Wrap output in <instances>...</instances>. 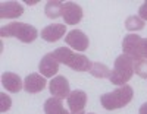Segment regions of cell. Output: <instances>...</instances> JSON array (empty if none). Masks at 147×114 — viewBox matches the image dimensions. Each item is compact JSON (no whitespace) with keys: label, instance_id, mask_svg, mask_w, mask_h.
Here are the masks:
<instances>
[{"label":"cell","instance_id":"6da1fadb","mask_svg":"<svg viewBox=\"0 0 147 114\" xmlns=\"http://www.w3.org/2000/svg\"><path fill=\"white\" fill-rule=\"evenodd\" d=\"M53 54L59 63H63V65L69 66L72 70H77V72H90V69L93 66V63L88 60L87 56L77 54L75 51H72L68 47L56 48Z\"/></svg>","mask_w":147,"mask_h":114},{"label":"cell","instance_id":"7a4b0ae2","mask_svg":"<svg viewBox=\"0 0 147 114\" xmlns=\"http://www.w3.org/2000/svg\"><path fill=\"white\" fill-rule=\"evenodd\" d=\"M132 75H134V60H132V57H129L127 54H121L115 60V66H113L112 73H110L109 81L113 85L124 86L132 78Z\"/></svg>","mask_w":147,"mask_h":114},{"label":"cell","instance_id":"3957f363","mask_svg":"<svg viewBox=\"0 0 147 114\" xmlns=\"http://www.w3.org/2000/svg\"><path fill=\"white\" fill-rule=\"evenodd\" d=\"M132 95H134L132 88L129 85H124V86L116 88L115 91L109 92V94H103L100 97V101L106 110H118L129 104V101L132 99Z\"/></svg>","mask_w":147,"mask_h":114},{"label":"cell","instance_id":"277c9868","mask_svg":"<svg viewBox=\"0 0 147 114\" xmlns=\"http://www.w3.org/2000/svg\"><path fill=\"white\" fill-rule=\"evenodd\" d=\"M0 35L5 37H15L22 43H32L37 37H38V31L35 27L30 23H22V22H12L6 27H2L0 29Z\"/></svg>","mask_w":147,"mask_h":114},{"label":"cell","instance_id":"5b68a950","mask_svg":"<svg viewBox=\"0 0 147 114\" xmlns=\"http://www.w3.org/2000/svg\"><path fill=\"white\" fill-rule=\"evenodd\" d=\"M141 40L143 38L138 34H128L124 41H122V50H124V54L132 57V60H140V45H141Z\"/></svg>","mask_w":147,"mask_h":114},{"label":"cell","instance_id":"8992f818","mask_svg":"<svg viewBox=\"0 0 147 114\" xmlns=\"http://www.w3.org/2000/svg\"><path fill=\"white\" fill-rule=\"evenodd\" d=\"M65 43L71 45L74 50H77V51H85L90 45L88 37L80 29H72L71 32H68L65 37Z\"/></svg>","mask_w":147,"mask_h":114},{"label":"cell","instance_id":"52a82bcc","mask_svg":"<svg viewBox=\"0 0 147 114\" xmlns=\"http://www.w3.org/2000/svg\"><path fill=\"white\" fill-rule=\"evenodd\" d=\"M50 92L55 98H59V99H63V98H68L69 94H71V89H69V82L65 76H56L50 81Z\"/></svg>","mask_w":147,"mask_h":114},{"label":"cell","instance_id":"ba28073f","mask_svg":"<svg viewBox=\"0 0 147 114\" xmlns=\"http://www.w3.org/2000/svg\"><path fill=\"white\" fill-rule=\"evenodd\" d=\"M82 9L80 5L74 3V2H66L65 6H63V21L68 23V25H77L78 22H81L82 19Z\"/></svg>","mask_w":147,"mask_h":114},{"label":"cell","instance_id":"9c48e42d","mask_svg":"<svg viewBox=\"0 0 147 114\" xmlns=\"http://www.w3.org/2000/svg\"><path fill=\"white\" fill-rule=\"evenodd\" d=\"M38 70L44 78H53V75L57 73L59 70V61L56 60L53 53H47L38 65Z\"/></svg>","mask_w":147,"mask_h":114},{"label":"cell","instance_id":"30bf717a","mask_svg":"<svg viewBox=\"0 0 147 114\" xmlns=\"http://www.w3.org/2000/svg\"><path fill=\"white\" fill-rule=\"evenodd\" d=\"M24 13V7L19 2H2L0 5V18L16 19Z\"/></svg>","mask_w":147,"mask_h":114},{"label":"cell","instance_id":"8fae6325","mask_svg":"<svg viewBox=\"0 0 147 114\" xmlns=\"http://www.w3.org/2000/svg\"><path fill=\"white\" fill-rule=\"evenodd\" d=\"M66 32V27L65 23H52L46 27L43 31H41V38L44 41H49V43H55L57 40H60Z\"/></svg>","mask_w":147,"mask_h":114},{"label":"cell","instance_id":"7c38bea8","mask_svg":"<svg viewBox=\"0 0 147 114\" xmlns=\"http://www.w3.org/2000/svg\"><path fill=\"white\" fill-rule=\"evenodd\" d=\"M44 86H46V79H44V76H41L38 73H31L24 81V89L28 94L40 92L44 89Z\"/></svg>","mask_w":147,"mask_h":114},{"label":"cell","instance_id":"4fadbf2b","mask_svg":"<svg viewBox=\"0 0 147 114\" xmlns=\"http://www.w3.org/2000/svg\"><path fill=\"white\" fill-rule=\"evenodd\" d=\"M68 99V107L72 113H78L82 111L85 104H87V94L81 89H75V91H71Z\"/></svg>","mask_w":147,"mask_h":114},{"label":"cell","instance_id":"5bb4252c","mask_svg":"<svg viewBox=\"0 0 147 114\" xmlns=\"http://www.w3.org/2000/svg\"><path fill=\"white\" fill-rule=\"evenodd\" d=\"M2 85L9 92H19L22 89V86H24L19 75L12 73V72H6V73L2 75Z\"/></svg>","mask_w":147,"mask_h":114},{"label":"cell","instance_id":"9a60e30c","mask_svg":"<svg viewBox=\"0 0 147 114\" xmlns=\"http://www.w3.org/2000/svg\"><path fill=\"white\" fill-rule=\"evenodd\" d=\"M44 113L46 114H69L68 110L63 107L62 99L55 98V97L46 99V103H44Z\"/></svg>","mask_w":147,"mask_h":114},{"label":"cell","instance_id":"2e32d148","mask_svg":"<svg viewBox=\"0 0 147 114\" xmlns=\"http://www.w3.org/2000/svg\"><path fill=\"white\" fill-rule=\"evenodd\" d=\"M63 2H59V0H52V2H47L44 12H46V16L50 18V19H56L59 16L63 15Z\"/></svg>","mask_w":147,"mask_h":114},{"label":"cell","instance_id":"e0dca14e","mask_svg":"<svg viewBox=\"0 0 147 114\" xmlns=\"http://www.w3.org/2000/svg\"><path fill=\"white\" fill-rule=\"evenodd\" d=\"M90 73L94 76V78H100V79H103V78H110V69L106 66V65H103V63H93V66H91V69H90Z\"/></svg>","mask_w":147,"mask_h":114},{"label":"cell","instance_id":"ac0fdd59","mask_svg":"<svg viewBox=\"0 0 147 114\" xmlns=\"http://www.w3.org/2000/svg\"><path fill=\"white\" fill-rule=\"evenodd\" d=\"M144 21L136 15H132V16H128L127 21H125V28L128 31H141L144 28Z\"/></svg>","mask_w":147,"mask_h":114},{"label":"cell","instance_id":"d6986e66","mask_svg":"<svg viewBox=\"0 0 147 114\" xmlns=\"http://www.w3.org/2000/svg\"><path fill=\"white\" fill-rule=\"evenodd\" d=\"M134 72L141 78H147V60L146 59H140L134 61Z\"/></svg>","mask_w":147,"mask_h":114},{"label":"cell","instance_id":"ffe728a7","mask_svg":"<svg viewBox=\"0 0 147 114\" xmlns=\"http://www.w3.org/2000/svg\"><path fill=\"white\" fill-rule=\"evenodd\" d=\"M0 99H2V105H0V111L2 113H6L9 108H10V104H12V99L9 95H6L5 92L0 94Z\"/></svg>","mask_w":147,"mask_h":114},{"label":"cell","instance_id":"44dd1931","mask_svg":"<svg viewBox=\"0 0 147 114\" xmlns=\"http://www.w3.org/2000/svg\"><path fill=\"white\" fill-rule=\"evenodd\" d=\"M140 56H141V59H146V60H147V38H143V40H141Z\"/></svg>","mask_w":147,"mask_h":114},{"label":"cell","instance_id":"7402d4cb","mask_svg":"<svg viewBox=\"0 0 147 114\" xmlns=\"http://www.w3.org/2000/svg\"><path fill=\"white\" fill-rule=\"evenodd\" d=\"M138 18H141L143 21H147V2H144L140 9H138Z\"/></svg>","mask_w":147,"mask_h":114},{"label":"cell","instance_id":"603a6c76","mask_svg":"<svg viewBox=\"0 0 147 114\" xmlns=\"http://www.w3.org/2000/svg\"><path fill=\"white\" fill-rule=\"evenodd\" d=\"M138 114H147V103H144V104L140 107V110H138Z\"/></svg>","mask_w":147,"mask_h":114},{"label":"cell","instance_id":"cb8c5ba5","mask_svg":"<svg viewBox=\"0 0 147 114\" xmlns=\"http://www.w3.org/2000/svg\"><path fill=\"white\" fill-rule=\"evenodd\" d=\"M72 114H85V113H84V110H82V111H78V113H72ZM88 114H93V113H88Z\"/></svg>","mask_w":147,"mask_h":114}]
</instances>
